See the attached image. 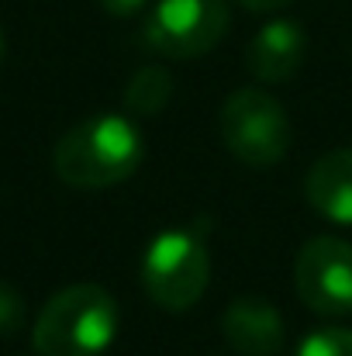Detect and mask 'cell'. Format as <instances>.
<instances>
[{
    "label": "cell",
    "instance_id": "11",
    "mask_svg": "<svg viewBox=\"0 0 352 356\" xmlns=\"http://www.w3.org/2000/svg\"><path fill=\"white\" fill-rule=\"evenodd\" d=\"M294 356H352V329L325 325L301 339Z\"/></svg>",
    "mask_w": 352,
    "mask_h": 356
},
{
    "label": "cell",
    "instance_id": "9",
    "mask_svg": "<svg viewBox=\"0 0 352 356\" xmlns=\"http://www.w3.org/2000/svg\"><path fill=\"white\" fill-rule=\"evenodd\" d=\"M304 194L321 218L335 225H352V149L325 152L308 170Z\"/></svg>",
    "mask_w": 352,
    "mask_h": 356
},
{
    "label": "cell",
    "instance_id": "2",
    "mask_svg": "<svg viewBox=\"0 0 352 356\" xmlns=\"http://www.w3.org/2000/svg\"><path fill=\"white\" fill-rule=\"evenodd\" d=\"M117 336V305L97 284L56 291L35 318L31 343L38 356H104Z\"/></svg>",
    "mask_w": 352,
    "mask_h": 356
},
{
    "label": "cell",
    "instance_id": "3",
    "mask_svg": "<svg viewBox=\"0 0 352 356\" xmlns=\"http://www.w3.org/2000/svg\"><path fill=\"white\" fill-rule=\"evenodd\" d=\"M211 284V256L190 229H166L142 256V287L166 312L194 308Z\"/></svg>",
    "mask_w": 352,
    "mask_h": 356
},
{
    "label": "cell",
    "instance_id": "7",
    "mask_svg": "<svg viewBox=\"0 0 352 356\" xmlns=\"http://www.w3.org/2000/svg\"><path fill=\"white\" fill-rule=\"evenodd\" d=\"M308 52V35L297 21L276 17L266 21L245 45V70L259 83H287L301 66Z\"/></svg>",
    "mask_w": 352,
    "mask_h": 356
},
{
    "label": "cell",
    "instance_id": "15",
    "mask_svg": "<svg viewBox=\"0 0 352 356\" xmlns=\"http://www.w3.org/2000/svg\"><path fill=\"white\" fill-rule=\"evenodd\" d=\"M3 49H7V45H3V31H0V63H3Z\"/></svg>",
    "mask_w": 352,
    "mask_h": 356
},
{
    "label": "cell",
    "instance_id": "6",
    "mask_svg": "<svg viewBox=\"0 0 352 356\" xmlns=\"http://www.w3.org/2000/svg\"><path fill=\"white\" fill-rule=\"evenodd\" d=\"M297 298L315 315H349L352 312V245L339 236H318L301 245L294 263Z\"/></svg>",
    "mask_w": 352,
    "mask_h": 356
},
{
    "label": "cell",
    "instance_id": "10",
    "mask_svg": "<svg viewBox=\"0 0 352 356\" xmlns=\"http://www.w3.org/2000/svg\"><path fill=\"white\" fill-rule=\"evenodd\" d=\"M173 97V76L159 66H145L124 87V104L131 115H159Z\"/></svg>",
    "mask_w": 352,
    "mask_h": 356
},
{
    "label": "cell",
    "instance_id": "12",
    "mask_svg": "<svg viewBox=\"0 0 352 356\" xmlns=\"http://www.w3.org/2000/svg\"><path fill=\"white\" fill-rule=\"evenodd\" d=\"M24 325V298L17 287L0 280V336H17Z\"/></svg>",
    "mask_w": 352,
    "mask_h": 356
},
{
    "label": "cell",
    "instance_id": "5",
    "mask_svg": "<svg viewBox=\"0 0 352 356\" xmlns=\"http://www.w3.org/2000/svg\"><path fill=\"white\" fill-rule=\"evenodd\" d=\"M232 24L225 0H159L145 21V42L169 59L208 56Z\"/></svg>",
    "mask_w": 352,
    "mask_h": 356
},
{
    "label": "cell",
    "instance_id": "4",
    "mask_svg": "<svg viewBox=\"0 0 352 356\" xmlns=\"http://www.w3.org/2000/svg\"><path fill=\"white\" fill-rule=\"evenodd\" d=\"M218 124L228 152L245 166H276L290 149V118L283 104L259 87L235 90L221 104Z\"/></svg>",
    "mask_w": 352,
    "mask_h": 356
},
{
    "label": "cell",
    "instance_id": "13",
    "mask_svg": "<svg viewBox=\"0 0 352 356\" xmlns=\"http://www.w3.org/2000/svg\"><path fill=\"white\" fill-rule=\"evenodd\" d=\"M108 14H115V17H131V14H138L149 0H97Z\"/></svg>",
    "mask_w": 352,
    "mask_h": 356
},
{
    "label": "cell",
    "instance_id": "8",
    "mask_svg": "<svg viewBox=\"0 0 352 356\" xmlns=\"http://www.w3.org/2000/svg\"><path fill=\"white\" fill-rule=\"evenodd\" d=\"M221 332L238 356H276L287 339L280 312L259 294L235 298L221 315Z\"/></svg>",
    "mask_w": 352,
    "mask_h": 356
},
{
    "label": "cell",
    "instance_id": "1",
    "mask_svg": "<svg viewBox=\"0 0 352 356\" xmlns=\"http://www.w3.org/2000/svg\"><path fill=\"white\" fill-rule=\"evenodd\" d=\"M145 156L138 124L124 115H97L69 131L52 149V170L66 187L104 191L128 180Z\"/></svg>",
    "mask_w": 352,
    "mask_h": 356
},
{
    "label": "cell",
    "instance_id": "14",
    "mask_svg": "<svg viewBox=\"0 0 352 356\" xmlns=\"http://www.w3.org/2000/svg\"><path fill=\"white\" fill-rule=\"evenodd\" d=\"M242 7H249V10H255V14H269V10H280V7H287L290 0H238Z\"/></svg>",
    "mask_w": 352,
    "mask_h": 356
}]
</instances>
